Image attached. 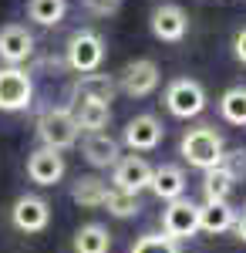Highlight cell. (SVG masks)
Masks as SVG:
<instances>
[{
  "mask_svg": "<svg viewBox=\"0 0 246 253\" xmlns=\"http://www.w3.org/2000/svg\"><path fill=\"white\" fill-rule=\"evenodd\" d=\"M179 152H182V159H186L189 166H196V169L206 172V169H216V166H219L226 145H223V135H219L212 125H196V128H189V132L182 135Z\"/></svg>",
  "mask_w": 246,
  "mask_h": 253,
  "instance_id": "cell-1",
  "label": "cell"
},
{
  "mask_svg": "<svg viewBox=\"0 0 246 253\" xmlns=\"http://www.w3.org/2000/svg\"><path fill=\"white\" fill-rule=\"evenodd\" d=\"M78 122L71 115V108H44L38 115V138L44 149H54V152H64L78 142Z\"/></svg>",
  "mask_w": 246,
  "mask_h": 253,
  "instance_id": "cell-2",
  "label": "cell"
},
{
  "mask_svg": "<svg viewBox=\"0 0 246 253\" xmlns=\"http://www.w3.org/2000/svg\"><path fill=\"white\" fill-rule=\"evenodd\" d=\"M105 61V41L95 31H75L68 38V68L78 75H91Z\"/></svg>",
  "mask_w": 246,
  "mask_h": 253,
  "instance_id": "cell-3",
  "label": "cell"
},
{
  "mask_svg": "<svg viewBox=\"0 0 246 253\" xmlns=\"http://www.w3.org/2000/svg\"><path fill=\"white\" fill-rule=\"evenodd\" d=\"M34 98V81L27 68H0V112H24Z\"/></svg>",
  "mask_w": 246,
  "mask_h": 253,
  "instance_id": "cell-4",
  "label": "cell"
},
{
  "mask_svg": "<svg viewBox=\"0 0 246 253\" xmlns=\"http://www.w3.org/2000/svg\"><path fill=\"white\" fill-rule=\"evenodd\" d=\"M159 64L152 58H135V61H128L122 71H118V88L125 91L128 98H149L155 88H159Z\"/></svg>",
  "mask_w": 246,
  "mask_h": 253,
  "instance_id": "cell-5",
  "label": "cell"
},
{
  "mask_svg": "<svg viewBox=\"0 0 246 253\" xmlns=\"http://www.w3.org/2000/svg\"><path fill=\"white\" fill-rule=\"evenodd\" d=\"M162 233L172 236L175 243L196 236L199 233V206L192 199H186V196L165 203V210H162Z\"/></svg>",
  "mask_w": 246,
  "mask_h": 253,
  "instance_id": "cell-6",
  "label": "cell"
},
{
  "mask_svg": "<svg viewBox=\"0 0 246 253\" xmlns=\"http://www.w3.org/2000/svg\"><path fill=\"white\" fill-rule=\"evenodd\" d=\"M165 108H169L175 118H196L203 115V108H206V91H203V84L192 78H175L165 88Z\"/></svg>",
  "mask_w": 246,
  "mask_h": 253,
  "instance_id": "cell-7",
  "label": "cell"
},
{
  "mask_svg": "<svg viewBox=\"0 0 246 253\" xmlns=\"http://www.w3.org/2000/svg\"><path fill=\"white\" fill-rule=\"evenodd\" d=\"M112 189H122V193H132L138 196L142 189H149L152 182V166L138 156H125L112 166Z\"/></svg>",
  "mask_w": 246,
  "mask_h": 253,
  "instance_id": "cell-8",
  "label": "cell"
},
{
  "mask_svg": "<svg viewBox=\"0 0 246 253\" xmlns=\"http://www.w3.org/2000/svg\"><path fill=\"white\" fill-rule=\"evenodd\" d=\"M34 54V34L20 24H3L0 27V61L7 68H20Z\"/></svg>",
  "mask_w": 246,
  "mask_h": 253,
  "instance_id": "cell-9",
  "label": "cell"
},
{
  "mask_svg": "<svg viewBox=\"0 0 246 253\" xmlns=\"http://www.w3.org/2000/svg\"><path fill=\"white\" fill-rule=\"evenodd\" d=\"M10 223L17 226L20 233H41V230H47V223H51L47 199H41V196H20L17 203H14V210H10Z\"/></svg>",
  "mask_w": 246,
  "mask_h": 253,
  "instance_id": "cell-10",
  "label": "cell"
},
{
  "mask_svg": "<svg viewBox=\"0 0 246 253\" xmlns=\"http://www.w3.org/2000/svg\"><path fill=\"white\" fill-rule=\"evenodd\" d=\"M189 31V17L179 3H159L152 10V34L165 44H179Z\"/></svg>",
  "mask_w": 246,
  "mask_h": 253,
  "instance_id": "cell-11",
  "label": "cell"
},
{
  "mask_svg": "<svg viewBox=\"0 0 246 253\" xmlns=\"http://www.w3.org/2000/svg\"><path fill=\"white\" fill-rule=\"evenodd\" d=\"M162 138H165V128L155 115H135L125 125V145L132 152H152V149H159Z\"/></svg>",
  "mask_w": 246,
  "mask_h": 253,
  "instance_id": "cell-12",
  "label": "cell"
},
{
  "mask_svg": "<svg viewBox=\"0 0 246 253\" xmlns=\"http://www.w3.org/2000/svg\"><path fill=\"white\" fill-rule=\"evenodd\" d=\"M115 91H118V84H115L112 75L91 71V75H81V78L71 84V105H78V101H101V105H112Z\"/></svg>",
  "mask_w": 246,
  "mask_h": 253,
  "instance_id": "cell-13",
  "label": "cell"
},
{
  "mask_svg": "<svg viewBox=\"0 0 246 253\" xmlns=\"http://www.w3.org/2000/svg\"><path fill=\"white\" fill-rule=\"evenodd\" d=\"M64 156L54 152V149H34L31 156H27V175H31V182H38V186H54L61 182V175H64Z\"/></svg>",
  "mask_w": 246,
  "mask_h": 253,
  "instance_id": "cell-14",
  "label": "cell"
},
{
  "mask_svg": "<svg viewBox=\"0 0 246 253\" xmlns=\"http://www.w3.org/2000/svg\"><path fill=\"white\" fill-rule=\"evenodd\" d=\"M81 152H84V159H88L95 169H108V166H115V162L122 159L118 142H115L108 132H84V138H81Z\"/></svg>",
  "mask_w": 246,
  "mask_h": 253,
  "instance_id": "cell-15",
  "label": "cell"
},
{
  "mask_svg": "<svg viewBox=\"0 0 246 253\" xmlns=\"http://www.w3.org/2000/svg\"><path fill=\"white\" fill-rule=\"evenodd\" d=\"M149 189L159 196V199H165V203L182 199V196H186V172H182L179 166H159V169H152Z\"/></svg>",
  "mask_w": 246,
  "mask_h": 253,
  "instance_id": "cell-16",
  "label": "cell"
},
{
  "mask_svg": "<svg viewBox=\"0 0 246 253\" xmlns=\"http://www.w3.org/2000/svg\"><path fill=\"white\" fill-rule=\"evenodd\" d=\"M105 196H108V182L98 179V175H78L75 186H71V199L81 210H101Z\"/></svg>",
  "mask_w": 246,
  "mask_h": 253,
  "instance_id": "cell-17",
  "label": "cell"
},
{
  "mask_svg": "<svg viewBox=\"0 0 246 253\" xmlns=\"http://www.w3.org/2000/svg\"><path fill=\"white\" fill-rule=\"evenodd\" d=\"M71 115L78 122V132H105L108 118H112V105L101 101H78L71 105Z\"/></svg>",
  "mask_w": 246,
  "mask_h": 253,
  "instance_id": "cell-18",
  "label": "cell"
},
{
  "mask_svg": "<svg viewBox=\"0 0 246 253\" xmlns=\"http://www.w3.org/2000/svg\"><path fill=\"white\" fill-rule=\"evenodd\" d=\"M233 219H236V210L229 203H203L199 206V230H206L212 236L233 230Z\"/></svg>",
  "mask_w": 246,
  "mask_h": 253,
  "instance_id": "cell-19",
  "label": "cell"
},
{
  "mask_svg": "<svg viewBox=\"0 0 246 253\" xmlns=\"http://www.w3.org/2000/svg\"><path fill=\"white\" fill-rule=\"evenodd\" d=\"M112 250V233L101 223H88L75 233V253H108Z\"/></svg>",
  "mask_w": 246,
  "mask_h": 253,
  "instance_id": "cell-20",
  "label": "cell"
},
{
  "mask_svg": "<svg viewBox=\"0 0 246 253\" xmlns=\"http://www.w3.org/2000/svg\"><path fill=\"white\" fill-rule=\"evenodd\" d=\"M68 14V0H27V17L41 27H57Z\"/></svg>",
  "mask_w": 246,
  "mask_h": 253,
  "instance_id": "cell-21",
  "label": "cell"
},
{
  "mask_svg": "<svg viewBox=\"0 0 246 253\" xmlns=\"http://www.w3.org/2000/svg\"><path fill=\"white\" fill-rule=\"evenodd\" d=\"M219 115L226 118L229 125L246 128V88H243V84H236V88L223 91V98H219Z\"/></svg>",
  "mask_w": 246,
  "mask_h": 253,
  "instance_id": "cell-22",
  "label": "cell"
},
{
  "mask_svg": "<svg viewBox=\"0 0 246 253\" xmlns=\"http://www.w3.org/2000/svg\"><path fill=\"white\" fill-rule=\"evenodd\" d=\"M229 193H233V182H229V175L219 166L203 172V196H206V203H229Z\"/></svg>",
  "mask_w": 246,
  "mask_h": 253,
  "instance_id": "cell-23",
  "label": "cell"
},
{
  "mask_svg": "<svg viewBox=\"0 0 246 253\" xmlns=\"http://www.w3.org/2000/svg\"><path fill=\"white\" fill-rule=\"evenodd\" d=\"M105 210H108L112 216H118V219H132V216L142 213V203H138V196H132V193L108 189V196H105Z\"/></svg>",
  "mask_w": 246,
  "mask_h": 253,
  "instance_id": "cell-24",
  "label": "cell"
},
{
  "mask_svg": "<svg viewBox=\"0 0 246 253\" xmlns=\"http://www.w3.org/2000/svg\"><path fill=\"white\" fill-rule=\"evenodd\" d=\"M132 253H182V247L165 233H145L135 240Z\"/></svg>",
  "mask_w": 246,
  "mask_h": 253,
  "instance_id": "cell-25",
  "label": "cell"
},
{
  "mask_svg": "<svg viewBox=\"0 0 246 253\" xmlns=\"http://www.w3.org/2000/svg\"><path fill=\"white\" fill-rule=\"evenodd\" d=\"M219 169L229 175V182H246V149H233V152H223L219 159Z\"/></svg>",
  "mask_w": 246,
  "mask_h": 253,
  "instance_id": "cell-26",
  "label": "cell"
},
{
  "mask_svg": "<svg viewBox=\"0 0 246 253\" xmlns=\"http://www.w3.org/2000/svg\"><path fill=\"white\" fill-rule=\"evenodd\" d=\"M81 3H84V10H91L98 17H112L122 10V0H81Z\"/></svg>",
  "mask_w": 246,
  "mask_h": 253,
  "instance_id": "cell-27",
  "label": "cell"
},
{
  "mask_svg": "<svg viewBox=\"0 0 246 253\" xmlns=\"http://www.w3.org/2000/svg\"><path fill=\"white\" fill-rule=\"evenodd\" d=\"M233 54H236V61H243V64H246V27L233 38Z\"/></svg>",
  "mask_w": 246,
  "mask_h": 253,
  "instance_id": "cell-28",
  "label": "cell"
},
{
  "mask_svg": "<svg viewBox=\"0 0 246 253\" xmlns=\"http://www.w3.org/2000/svg\"><path fill=\"white\" fill-rule=\"evenodd\" d=\"M233 230H236V236L246 243V210H243V213H236V219H233Z\"/></svg>",
  "mask_w": 246,
  "mask_h": 253,
  "instance_id": "cell-29",
  "label": "cell"
}]
</instances>
